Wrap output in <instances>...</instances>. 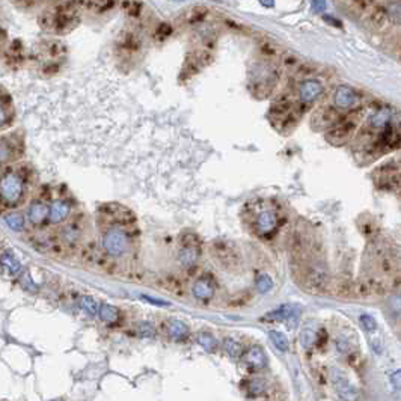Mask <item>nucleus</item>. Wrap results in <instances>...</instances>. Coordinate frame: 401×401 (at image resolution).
I'll return each mask as SVG.
<instances>
[{
  "label": "nucleus",
  "mask_w": 401,
  "mask_h": 401,
  "mask_svg": "<svg viewBox=\"0 0 401 401\" xmlns=\"http://www.w3.org/2000/svg\"><path fill=\"white\" fill-rule=\"evenodd\" d=\"M134 216L122 205H104L100 214L101 246L114 258H127L134 246Z\"/></svg>",
  "instance_id": "nucleus-1"
},
{
  "label": "nucleus",
  "mask_w": 401,
  "mask_h": 401,
  "mask_svg": "<svg viewBox=\"0 0 401 401\" xmlns=\"http://www.w3.org/2000/svg\"><path fill=\"white\" fill-rule=\"evenodd\" d=\"M82 18V11L77 3L63 2L47 6L38 17L41 29L50 35H65L74 30Z\"/></svg>",
  "instance_id": "nucleus-2"
},
{
  "label": "nucleus",
  "mask_w": 401,
  "mask_h": 401,
  "mask_svg": "<svg viewBox=\"0 0 401 401\" xmlns=\"http://www.w3.org/2000/svg\"><path fill=\"white\" fill-rule=\"evenodd\" d=\"M30 184V175L24 166L6 168L0 173V205L18 207L24 202Z\"/></svg>",
  "instance_id": "nucleus-3"
},
{
  "label": "nucleus",
  "mask_w": 401,
  "mask_h": 401,
  "mask_svg": "<svg viewBox=\"0 0 401 401\" xmlns=\"http://www.w3.org/2000/svg\"><path fill=\"white\" fill-rule=\"evenodd\" d=\"M66 56V47L59 40L43 41L35 50V63L44 74H55L60 69Z\"/></svg>",
  "instance_id": "nucleus-4"
},
{
  "label": "nucleus",
  "mask_w": 401,
  "mask_h": 401,
  "mask_svg": "<svg viewBox=\"0 0 401 401\" xmlns=\"http://www.w3.org/2000/svg\"><path fill=\"white\" fill-rule=\"evenodd\" d=\"M143 52V38L139 30L134 27L124 29L115 43V55L121 63L131 65L133 62H137Z\"/></svg>",
  "instance_id": "nucleus-5"
},
{
  "label": "nucleus",
  "mask_w": 401,
  "mask_h": 401,
  "mask_svg": "<svg viewBox=\"0 0 401 401\" xmlns=\"http://www.w3.org/2000/svg\"><path fill=\"white\" fill-rule=\"evenodd\" d=\"M363 118V114L362 111H356L353 114H350L348 116H345L343 121L340 119L327 133V140H331L334 145H341V143H345L351 136L353 133L357 130L360 121Z\"/></svg>",
  "instance_id": "nucleus-6"
},
{
  "label": "nucleus",
  "mask_w": 401,
  "mask_h": 401,
  "mask_svg": "<svg viewBox=\"0 0 401 401\" xmlns=\"http://www.w3.org/2000/svg\"><path fill=\"white\" fill-rule=\"evenodd\" d=\"M201 257V241L193 232H186L181 237L178 247V263L184 269L193 267Z\"/></svg>",
  "instance_id": "nucleus-7"
},
{
  "label": "nucleus",
  "mask_w": 401,
  "mask_h": 401,
  "mask_svg": "<svg viewBox=\"0 0 401 401\" xmlns=\"http://www.w3.org/2000/svg\"><path fill=\"white\" fill-rule=\"evenodd\" d=\"M211 252H213V258L217 261V264L224 269H234L238 266L240 261V255L237 247L225 240H217L213 243L211 246Z\"/></svg>",
  "instance_id": "nucleus-8"
},
{
  "label": "nucleus",
  "mask_w": 401,
  "mask_h": 401,
  "mask_svg": "<svg viewBox=\"0 0 401 401\" xmlns=\"http://www.w3.org/2000/svg\"><path fill=\"white\" fill-rule=\"evenodd\" d=\"M23 140L17 134H5L0 137V169L14 160H18L23 154Z\"/></svg>",
  "instance_id": "nucleus-9"
},
{
  "label": "nucleus",
  "mask_w": 401,
  "mask_h": 401,
  "mask_svg": "<svg viewBox=\"0 0 401 401\" xmlns=\"http://www.w3.org/2000/svg\"><path fill=\"white\" fill-rule=\"evenodd\" d=\"M331 380H332V385H334L335 391L338 392V395L344 401L359 400V391L356 389V386H353L350 383V380H348V377L345 376L344 371L338 370V368H332L331 370Z\"/></svg>",
  "instance_id": "nucleus-10"
},
{
  "label": "nucleus",
  "mask_w": 401,
  "mask_h": 401,
  "mask_svg": "<svg viewBox=\"0 0 401 401\" xmlns=\"http://www.w3.org/2000/svg\"><path fill=\"white\" fill-rule=\"evenodd\" d=\"M323 91H324V88H323V83L320 80L308 79V80L302 82V85L299 88V98L302 103H312L323 94Z\"/></svg>",
  "instance_id": "nucleus-11"
},
{
  "label": "nucleus",
  "mask_w": 401,
  "mask_h": 401,
  "mask_svg": "<svg viewBox=\"0 0 401 401\" xmlns=\"http://www.w3.org/2000/svg\"><path fill=\"white\" fill-rule=\"evenodd\" d=\"M50 207H52V205H49L46 201H43V199H40V198L35 199V201L30 204L29 211H27V214H29V221H30L33 225L41 227L46 221L50 219Z\"/></svg>",
  "instance_id": "nucleus-12"
},
{
  "label": "nucleus",
  "mask_w": 401,
  "mask_h": 401,
  "mask_svg": "<svg viewBox=\"0 0 401 401\" xmlns=\"http://www.w3.org/2000/svg\"><path fill=\"white\" fill-rule=\"evenodd\" d=\"M279 219L278 214L273 210H264L257 217V231L261 235H269L278 228Z\"/></svg>",
  "instance_id": "nucleus-13"
},
{
  "label": "nucleus",
  "mask_w": 401,
  "mask_h": 401,
  "mask_svg": "<svg viewBox=\"0 0 401 401\" xmlns=\"http://www.w3.org/2000/svg\"><path fill=\"white\" fill-rule=\"evenodd\" d=\"M214 291H216L214 284H213V281H211L208 276H201L199 279L195 281V284L192 286V293H193V296H195L198 300H201V302H208V300H211L213 296H214Z\"/></svg>",
  "instance_id": "nucleus-14"
},
{
  "label": "nucleus",
  "mask_w": 401,
  "mask_h": 401,
  "mask_svg": "<svg viewBox=\"0 0 401 401\" xmlns=\"http://www.w3.org/2000/svg\"><path fill=\"white\" fill-rule=\"evenodd\" d=\"M356 100H357L356 92L350 86H347V85L338 86L337 91H335V94H334V103L341 111H347V109L353 107L354 103H356Z\"/></svg>",
  "instance_id": "nucleus-15"
},
{
  "label": "nucleus",
  "mask_w": 401,
  "mask_h": 401,
  "mask_svg": "<svg viewBox=\"0 0 401 401\" xmlns=\"http://www.w3.org/2000/svg\"><path fill=\"white\" fill-rule=\"evenodd\" d=\"M5 60H6V65L11 68H17L24 62V46L21 44V41L15 40L6 47Z\"/></svg>",
  "instance_id": "nucleus-16"
},
{
  "label": "nucleus",
  "mask_w": 401,
  "mask_h": 401,
  "mask_svg": "<svg viewBox=\"0 0 401 401\" xmlns=\"http://www.w3.org/2000/svg\"><path fill=\"white\" fill-rule=\"evenodd\" d=\"M244 362L252 370H263V368H266L269 360H267L264 350L258 345H253L244 353Z\"/></svg>",
  "instance_id": "nucleus-17"
},
{
  "label": "nucleus",
  "mask_w": 401,
  "mask_h": 401,
  "mask_svg": "<svg viewBox=\"0 0 401 401\" xmlns=\"http://www.w3.org/2000/svg\"><path fill=\"white\" fill-rule=\"evenodd\" d=\"M12 106H11V98L9 95L0 88V130L9 127L12 124Z\"/></svg>",
  "instance_id": "nucleus-18"
},
{
  "label": "nucleus",
  "mask_w": 401,
  "mask_h": 401,
  "mask_svg": "<svg viewBox=\"0 0 401 401\" xmlns=\"http://www.w3.org/2000/svg\"><path fill=\"white\" fill-rule=\"evenodd\" d=\"M71 213V204L66 199H57L50 207V221L53 224L63 222Z\"/></svg>",
  "instance_id": "nucleus-19"
},
{
  "label": "nucleus",
  "mask_w": 401,
  "mask_h": 401,
  "mask_svg": "<svg viewBox=\"0 0 401 401\" xmlns=\"http://www.w3.org/2000/svg\"><path fill=\"white\" fill-rule=\"evenodd\" d=\"M401 143V134L394 127H386L379 136V145L386 150H394Z\"/></svg>",
  "instance_id": "nucleus-20"
},
{
  "label": "nucleus",
  "mask_w": 401,
  "mask_h": 401,
  "mask_svg": "<svg viewBox=\"0 0 401 401\" xmlns=\"http://www.w3.org/2000/svg\"><path fill=\"white\" fill-rule=\"evenodd\" d=\"M391 118H392V111L389 107H382L368 118V122L370 127L374 130H385L389 125Z\"/></svg>",
  "instance_id": "nucleus-21"
},
{
  "label": "nucleus",
  "mask_w": 401,
  "mask_h": 401,
  "mask_svg": "<svg viewBox=\"0 0 401 401\" xmlns=\"http://www.w3.org/2000/svg\"><path fill=\"white\" fill-rule=\"evenodd\" d=\"M297 308L299 306H296V305H282V306L276 308L275 311L269 312L264 317V320H269V321H288L291 318V315L296 312Z\"/></svg>",
  "instance_id": "nucleus-22"
},
{
  "label": "nucleus",
  "mask_w": 401,
  "mask_h": 401,
  "mask_svg": "<svg viewBox=\"0 0 401 401\" xmlns=\"http://www.w3.org/2000/svg\"><path fill=\"white\" fill-rule=\"evenodd\" d=\"M168 332H169L171 338L176 340V341H181L189 335V327L179 320H171L168 324Z\"/></svg>",
  "instance_id": "nucleus-23"
},
{
  "label": "nucleus",
  "mask_w": 401,
  "mask_h": 401,
  "mask_svg": "<svg viewBox=\"0 0 401 401\" xmlns=\"http://www.w3.org/2000/svg\"><path fill=\"white\" fill-rule=\"evenodd\" d=\"M385 12L389 21L401 24V2H389L385 5Z\"/></svg>",
  "instance_id": "nucleus-24"
},
{
  "label": "nucleus",
  "mask_w": 401,
  "mask_h": 401,
  "mask_svg": "<svg viewBox=\"0 0 401 401\" xmlns=\"http://www.w3.org/2000/svg\"><path fill=\"white\" fill-rule=\"evenodd\" d=\"M83 9H88L89 12H97V14H103L111 11L115 6V3H107V2H91V3H80L79 5Z\"/></svg>",
  "instance_id": "nucleus-25"
},
{
  "label": "nucleus",
  "mask_w": 401,
  "mask_h": 401,
  "mask_svg": "<svg viewBox=\"0 0 401 401\" xmlns=\"http://www.w3.org/2000/svg\"><path fill=\"white\" fill-rule=\"evenodd\" d=\"M100 317L106 323H115L119 318V311L112 305H101L100 306Z\"/></svg>",
  "instance_id": "nucleus-26"
},
{
  "label": "nucleus",
  "mask_w": 401,
  "mask_h": 401,
  "mask_svg": "<svg viewBox=\"0 0 401 401\" xmlns=\"http://www.w3.org/2000/svg\"><path fill=\"white\" fill-rule=\"evenodd\" d=\"M198 343H199V345H201L205 351H208V353H213V351L217 348V341L214 340L213 335H210V334H207V332H201V334L198 335Z\"/></svg>",
  "instance_id": "nucleus-27"
},
{
  "label": "nucleus",
  "mask_w": 401,
  "mask_h": 401,
  "mask_svg": "<svg viewBox=\"0 0 401 401\" xmlns=\"http://www.w3.org/2000/svg\"><path fill=\"white\" fill-rule=\"evenodd\" d=\"M269 337H270V341L273 343V345L279 350V351H286L289 344H288V338L282 332H278V331H270L269 332Z\"/></svg>",
  "instance_id": "nucleus-28"
},
{
  "label": "nucleus",
  "mask_w": 401,
  "mask_h": 401,
  "mask_svg": "<svg viewBox=\"0 0 401 401\" xmlns=\"http://www.w3.org/2000/svg\"><path fill=\"white\" fill-rule=\"evenodd\" d=\"M255 286H257V289H258L260 293L266 294V293H269V291L273 288V279H272L269 275L263 273V275H260V276L257 278Z\"/></svg>",
  "instance_id": "nucleus-29"
},
{
  "label": "nucleus",
  "mask_w": 401,
  "mask_h": 401,
  "mask_svg": "<svg viewBox=\"0 0 401 401\" xmlns=\"http://www.w3.org/2000/svg\"><path fill=\"white\" fill-rule=\"evenodd\" d=\"M315 343H317V335H315L314 331H311V329H305V331L300 334V344H302L303 348L309 350V348H312V347L315 345Z\"/></svg>",
  "instance_id": "nucleus-30"
},
{
  "label": "nucleus",
  "mask_w": 401,
  "mask_h": 401,
  "mask_svg": "<svg viewBox=\"0 0 401 401\" xmlns=\"http://www.w3.org/2000/svg\"><path fill=\"white\" fill-rule=\"evenodd\" d=\"M224 348H225V351L228 353L231 357H238V356L241 354V351H243L240 343H237V341L232 340V338H227V340H225Z\"/></svg>",
  "instance_id": "nucleus-31"
},
{
  "label": "nucleus",
  "mask_w": 401,
  "mask_h": 401,
  "mask_svg": "<svg viewBox=\"0 0 401 401\" xmlns=\"http://www.w3.org/2000/svg\"><path fill=\"white\" fill-rule=\"evenodd\" d=\"M82 306H83L91 315H97V314L100 312L98 303H97L92 297H89V296H85V297L82 299Z\"/></svg>",
  "instance_id": "nucleus-32"
},
{
  "label": "nucleus",
  "mask_w": 401,
  "mask_h": 401,
  "mask_svg": "<svg viewBox=\"0 0 401 401\" xmlns=\"http://www.w3.org/2000/svg\"><path fill=\"white\" fill-rule=\"evenodd\" d=\"M360 324H362V327H363L367 332H374V331H377V321H376L371 315H368V314L360 315Z\"/></svg>",
  "instance_id": "nucleus-33"
},
{
  "label": "nucleus",
  "mask_w": 401,
  "mask_h": 401,
  "mask_svg": "<svg viewBox=\"0 0 401 401\" xmlns=\"http://www.w3.org/2000/svg\"><path fill=\"white\" fill-rule=\"evenodd\" d=\"M139 334L145 338H153L156 335V329L150 323H142L139 324Z\"/></svg>",
  "instance_id": "nucleus-34"
},
{
  "label": "nucleus",
  "mask_w": 401,
  "mask_h": 401,
  "mask_svg": "<svg viewBox=\"0 0 401 401\" xmlns=\"http://www.w3.org/2000/svg\"><path fill=\"white\" fill-rule=\"evenodd\" d=\"M172 29L171 26L168 24V23H162L159 27H157V30H156V33H154V37H157V38H168L169 35H171Z\"/></svg>",
  "instance_id": "nucleus-35"
},
{
  "label": "nucleus",
  "mask_w": 401,
  "mask_h": 401,
  "mask_svg": "<svg viewBox=\"0 0 401 401\" xmlns=\"http://www.w3.org/2000/svg\"><path fill=\"white\" fill-rule=\"evenodd\" d=\"M6 222H8V225L11 227V228H14L15 231H18V229L23 227V219L20 217V216H9L8 219H6Z\"/></svg>",
  "instance_id": "nucleus-36"
},
{
  "label": "nucleus",
  "mask_w": 401,
  "mask_h": 401,
  "mask_svg": "<svg viewBox=\"0 0 401 401\" xmlns=\"http://www.w3.org/2000/svg\"><path fill=\"white\" fill-rule=\"evenodd\" d=\"M391 382H392V385H394L397 389H400L401 391V370L395 371V373L391 376Z\"/></svg>",
  "instance_id": "nucleus-37"
},
{
  "label": "nucleus",
  "mask_w": 401,
  "mask_h": 401,
  "mask_svg": "<svg viewBox=\"0 0 401 401\" xmlns=\"http://www.w3.org/2000/svg\"><path fill=\"white\" fill-rule=\"evenodd\" d=\"M311 8H312L314 12H321V11L326 9V3H323V2H312Z\"/></svg>",
  "instance_id": "nucleus-38"
},
{
  "label": "nucleus",
  "mask_w": 401,
  "mask_h": 401,
  "mask_svg": "<svg viewBox=\"0 0 401 401\" xmlns=\"http://www.w3.org/2000/svg\"><path fill=\"white\" fill-rule=\"evenodd\" d=\"M337 345H338V350H340V351H347V350H348V343H347L344 338H338Z\"/></svg>",
  "instance_id": "nucleus-39"
},
{
  "label": "nucleus",
  "mask_w": 401,
  "mask_h": 401,
  "mask_svg": "<svg viewBox=\"0 0 401 401\" xmlns=\"http://www.w3.org/2000/svg\"><path fill=\"white\" fill-rule=\"evenodd\" d=\"M5 43H6V32L3 29H0V53L5 47Z\"/></svg>",
  "instance_id": "nucleus-40"
}]
</instances>
